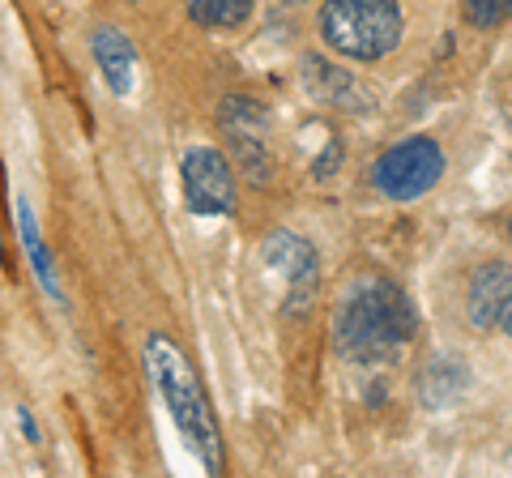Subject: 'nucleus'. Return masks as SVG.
Returning <instances> with one entry per match:
<instances>
[{
	"label": "nucleus",
	"instance_id": "7ed1b4c3",
	"mask_svg": "<svg viewBox=\"0 0 512 478\" xmlns=\"http://www.w3.org/2000/svg\"><path fill=\"white\" fill-rule=\"evenodd\" d=\"M320 39L346 60H380L402 43V9L397 0H325Z\"/></svg>",
	"mask_w": 512,
	"mask_h": 478
},
{
	"label": "nucleus",
	"instance_id": "9d476101",
	"mask_svg": "<svg viewBox=\"0 0 512 478\" xmlns=\"http://www.w3.org/2000/svg\"><path fill=\"white\" fill-rule=\"evenodd\" d=\"M13 218H18V235H22V244H26V257H30V265H35V278H39V286H43V291L56 299V304H64V291H60L56 265H52V257H47V248H43V231H39L35 210H30V201H26V197L13 201Z\"/></svg>",
	"mask_w": 512,
	"mask_h": 478
},
{
	"label": "nucleus",
	"instance_id": "1a4fd4ad",
	"mask_svg": "<svg viewBox=\"0 0 512 478\" xmlns=\"http://www.w3.org/2000/svg\"><path fill=\"white\" fill-rule=\"evenodd\" d=\"M512 304V265H483L470 282V316L478 329H491Z\"/></svg>",
	"mask_w": 512,
	"mask_h": 478
},
{
	"label": "nucleus",
	"instance_id": "39448f33",
	"mask_svg": "<svg viewBox=\"0 0 512 478\" xmlns=\"http://www.w3.org/2000/svg\"><path fill=\"white\" fill-rule=\"evenodd\" d=\"M184 197L192 214H235V175L227 158L210 146L184 154Z\"/></svg>",
	"mask_w": 512,
	"mask_h": 478
},
{
	"label": "nucleus",
	"instance_id": "20e7f679",
	"mask_svg": "<svg viewBox=\"0 0 512 478\" xmlns=\"http://www.w3.org/2000/svg\"><path fill=\"white\" fill-rule=\"evenodd\" d=\"M444 175V150L431 137H410L389 154H380L376 163V193L389 201H414L431 193Z\"/></svg>",
	"mask_w": 512,
	"mask_h": 478
},
{
	"label": "nucleus",
	"instance_id": "f257e3e1",
	"mask_svg": "<svg viewBox=\"0 0 512 478\" xmlns=\"http://www.w3.org/2000/svg\"><path fill=\"white\" fill-rule=\"evenodd\" d=\"M146 372H150V385L158 389V397H163V406L171 410L180 436L188 440V449L201 457V466L222 470V436H218L214 406H210V397H205L197 372H192V363L163 333H154L146 342Z\"/></svg>",
	"mask_w": 512,
	"mask_h": 478
},
{
	"label": "nucleus",
	"instance_id": "4468645a",
	"mask_svg": "<svg viewBox=\"0 0 512 478\" xmlns=\"http://www.w3.org/2000/svg\"><path fill=\"white\" fill-rule=\"evenodd\" d=\"M500 321H504V329H508V333H512V304H508V308H504V316H500Z\"/></svg>",
	"mask_w": 512,
	"mask_h": 478
},
{
	"label": "nucleus",
	"instance_id": "423d86ee",
	"mask_svg": "<svg viewBox=\"0 0 512 478\" xmlns=\"http://www.w3.org/2000/svg\"><path fill=\"white\" fill-rule=\"evenodd\" d=\"M265 265L278 269V274L291 282V295L299 291V299L316 286V252L308 239H299L291 231H278L274 239L265 244Z\"/></svg>",
	"mask_w": 512,
	"mask_h": 478
},
{
	"label": "nucleus",
	"instance_id": "dca6fc26",
	"mask_svg": "<svg viewBox=\"0 0 512 478\" xmlns=\"http://www.w3.org/2000/svg\"><path fill=\"white\" fill-rule=\"evenodd\" d=\"M0 265H5V252H0Z\"/></svg>",
	"mask_w": 512,
	"mask_h": 478
},
{
	"label": "nucleus",
	"instance_id": "9b49d317",
	"mask_svg": "<svg viewBox=\"0 0 512 478\" xmlns=\"http://www.w3.org/2000/svg\"><path fill=\"white\" fill-rule=\"evenodd\" d=\"M252 13V0H188V18L210 30H235Z\"/></svg>",
	"mask_w": 512,
	"mask_h": 478
},
{
	"label": "nucleus",
	"instance_id": "6e6552de",
	"mask_svg": "<svg viewBox=\"0 0 512 478\" xmlns=\"http://www.w3.org/2000/svg\"><path fill=\"white\" fill-rule=\"evenodd\" d=\"M222 129L231 133L235 150L244 154L248 171H252V175L261 171V175H265L269 150H265V120H261V111H256L252 103H244V99H231L227 107H222Z\"/></svg>",
	"mask_w": 512,
	"mask_h": 478
},
{
	"label": "nucleus",
	"instance_id": "f03ea898",
	"mask_svg": "<svg viewBox=\"0 0 512 478\" xmlns=\"http://www.w3.org/2000/svg\"><path fill=\"white\" fill-rule=\"evenodd\" d=\"M414 338L410 299L389 282H363L342 304L338 346L350 359H389Z\"/></svg>",
	"mask_w": 512,
	"mask_h": 478
},
{
	"label": "nucleus",
	"instance_id": "ddd939ff",
	"mask_svg": "<svg viewBox=\"0 0 512 478\" xmlns=\"http://www.w3.org/2000/svg\"><path fill=\"white\" fill-rule=\"evenodd\" d=\"M22 414V427H26V436L30 440H39V427H35V419H30V410H18Z\"/></svg>",
	"mask_w": 512,
	"mask_h": 478
},
{
	"label": "nucleus",
	"instance_id": "0eeeda50",
	"mask_svg": "<svg viewBox=\"0 0 512 478\" xmlns=\"http://www.w3.org/2000/svg\"><path fill=\"white\" fill-rule=\"evenodd\" d=\"M94 65H99L103 82L111 86V94H128L133 90V73H137V47L133 39L116 26H99L94 30Z\"/></svg>",
	"mask_w": 512,
	"mask_h": 478
},
{
	"label": "nucleus",
	"instance_id": "2eb2a0df",
	"mask_svg": "<svg viewBox=\"0 0 512 478\" xmlns=\"http://www.w3.org/2000/svg\"><path fill=\"white\" fill-rule=\"evenodd\" d=\"M508 239H512V222H508Z\"/></svg>",
	"mask_w": 512,
	"mask_h": 478
},
{
	"label": "nucleus",
	"instance_id": "f8f14e48",
	"mask_svg": "<svg viewBox=\"0 0 512 478\" xmlns=\"http://www.w3.org/2000/svg\"><path fill=\"white\" fill-rule=\"evenodd\" d=\"M512 18V0H466V22L478 30H491Z\"/></svg>",
	"mask_w": 512,
	"mask_h": 478
}]
</instances>
